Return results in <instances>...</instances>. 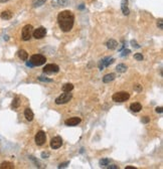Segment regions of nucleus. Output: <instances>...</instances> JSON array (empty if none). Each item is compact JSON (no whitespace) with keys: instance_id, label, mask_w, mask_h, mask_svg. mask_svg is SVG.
<instances>
[{"instance_id":"nucleus-22","label":"nucleus","mask_w":163,"mask_h":169,"mask_svg":"<svg viewBox=\"0 0 163 169\" xmlns=\"http://www.w3.org/2000/svg\"><path fill=\"white\" fill-rule=\"evenodd\" d=\"M73 89H74V85L73 84H66L62 86V91L64 92H70V91H73Z\"/></svg>"},{"instance_id":"nucleus-19","label":"nucleus","mask_w":163,"mask_h":169,"mask_svg":"<svg viewBox=\"0 0 163 169\" xmlns=\"http://www.w3.org/2000/svg\"><path fill=\"white\" fill-rule=\"evenodd\" d=\"M11 17H12V13L10 11H8V10L3 11L2 13H1V18H2V19L8 20V19H10Z\"/></svg>"},{"instance_id":"nucleus-17","label":"nucleus","mask_w":163,"mask_h":169,"mask_svg":"<svg viewBox=\"0 0 163 169\" xmlns=\"http://www.w3.org/2000/svg\"><path fill=\"white\" fill-rule=\"evenodd\" d=\"M17 54H18V58L21 60H27V58H28V53H27L25 50H23V49L19 50V51L17 52Z\"/></svg>"},{"instance_id":"nucleus-16","label":"nucleus","mask_w":163,"mask_h":169,"mask_svg":"<svg viewBox=\"0 0 163 169\" xmlns=\"http://www.w3.org/2000/svg\"><path fill=\"white\" fill-rule=\"evenodd\" d=\"M115 80V73H108L103 78V82L104 83H110L112 81Z\"/></svg>"},{"instance_id":"nucleus-27","label":"nucleus","mask_w":163,"mask_h":169,"mask_svg":"<svg viewBox=\"0 0 163 169\" xmlns=\"http://www.w3.org/2000/svg\"><path fill=\"white\" fill-rule=\"evenodd\" d=\"M38 80L39 81H42V82H48V83L52 82L51 79H47V78H43V77H38Z\"/></svg>"},{"instance_id":"nucleus-34","label":"nucleus","mask_w":163,"mask_h":169,"mask_svg":"<svg viewBox=\"0 0 163 169\" xmlns=\"http://www.w3.org/2000/svg\"><path fill=\"white\" fill-rule=\"evenodd\" d=\"M106 168H108V169H118L119 167H118L117 165H110V166H107Z\"/></svg>"},{"instance_id":"nucleus-15","label":"nucleus","mask_w":163,"mask_h":169,"mask_svg":"<svg viewBox=\"0 0 163 169\" xmlns=\"http://www.w3.org/2000/svg\"><path fill=\"white\" fill-rule=\"evenodd\" d=\"M106 45H107V48H109V49H115L117 48V45H118V42H117L115 39H109L107 41Z\"/></svg>"},{"instance_id":"nucleus-35","label":"nucleus","mask_w":163,"mask_h":169,"mask_svg":"<svg viewBox=\"0 0 163 169\" xmlns=\"http://www.w3.org/2000/svg\"><path fill=\"white\" fill-rule=\"evenodd\" d=\"M49 156V153H46V152H42V153H41V157H42V158H47V157Z\"/></svg>"},{"instance_id":"nucleus-3","label":"nucleus","mask_w":163,"mask_h":169,"mask_svg":"<svg viewBox=\"0 0 163 169\" xmlns=\"http://www.w3.org/2000/svg\"><path fill=\"white\" fill-rule=\"evenodd\" d=\"M47 61L46 57H43L42 54H33L30 59V62L33 64V67H39L44 64Z\"/></svg>"},{"instance_id":"nucleus-4","label":"nucleus","mask_w":163,"mask_h":169,"mask_svg":"<svg viewBox=\"0 0 163 169\" xmlns=\"http://www.w3.org/2000/svg\"><path fill=\"white\" fill-rule=\"evenodd\" d=\"M73 98V95L70 92H65L64 94H61L59 97L56 99V104L57 105H62V104H67L68 102H70Z\"/></svg>"},{"instance_id":"nucleus-30","label":"nucleus","mask_w":163,"mask_h":169,"mask_svg":"<svg viewBox=\"0 0 163 169\" xmlns=\"http://www.w3.org/2000/svg\"><path fill=\"white\" fill-rule=\"evenodd\" d=\"M131 44H132V46L135 48H139L140 45L136 42V40H131Z\"/></svg>"},{"instance_id":"nucleus-13","label":"nucleus","mask_w":163,"mask_h":169,"mask_svg":"<svg viewBox=\"0 0 163 169\" xmlns=\"http://www.w3.org/2000/svg\"><path fill=\"white\" fill-rule=\"evenodd\" d=\"M130 110L132 112H134V113H138V112H140L142 110V105L140 103H133L130 106Z\"/></svg>"},{"instance_id":"nucleus-12","label":"nucleus","mask_w":163,"mask_h":169,"mask_svg":"<svg viewBox=\"0 0 163 169\" xmlns=\"http://www.w3.org/2000/svg\"><path fill=\"white\" fill-rule=\"evenodd\" d=\"M121 9H122L123 14L129 15L130 10H129V7H128V0H122V3H121Z\"/></svg>"},{"instance_id":"nucleus-37","label":"nucleus","mask_w":163,"mask_h":169,"mask_svg":"<svg viewBox=\"0 0 163 169\" xmlns=\"http://www.w3.org/2000/svg\"><path fill=\"white\" fill-rule=\"evenodd\" d=\"M26 65L29 67V68H32V67H33V64H32L30 61H26Z\"/></svg>"},{"instance_id":"nucleus-20","label":"nucleus","mask_w":163,"mask_h":169,"mask_svg":"<svg viewBox=\"0 0 163 169\" xmlns=\"http://www.w3.org/2000/svg\"><path fill=\"white\" fill-rule=\"evenodd\" d=\"M116 70L118 72H125L127 71V65H125L124 63H120L117 65Z\"/></svg>"},{"instance_id":"nucleus-7","label":"nucleus","mask_w":163,"mask_h":169,"mask_svg":"<svg viewBox=\"0 0 163 169\" xmlns=\"http://www.w3.org/2000/svg\"><path fill=\"white\" fill-rule=\"evenodd\" d=\"M46 140H47V136H46V133L43 131H38L35 135V143L38 146H41L46 143Z\"/></svg>"},{"instance_id":"nucleus-10","label":"nucleus","mask_w":163,"mask_h":169,"mask_svg":"<svg viewBox=\"0 0 163 169\" xmlns=\"http://www.w3.org/2000/svg\"><path fill=\"white\" fill-rule=\"evenodd\" d=\"M114 59H112V58H105V59H103L102 60H100V62H99V69L101 70V71H103L104 70V68L106 67H109L110 64H112L113 62H114Z\"/></svg>"},{"instance_id":"nucleus-21","label":"nucleus","mask_w":163,"mask_h":169,"mask_svg":"<svg viewBox=\"0 0 163 169\" xmlns=\"http://www.w3.org/2000/svg\"><path fill=\"white\" fill-rule=\"evenodd\" d=\"M46 1L47 0H33V2H32V5H33V7H40V6H42L44 3H46Z\"/></svg>"},{"instance_id":"nucleus-14","label":"nucleus","mask_w":163,"mask_h":169,"mask_svg":"<svg viewBox=\"0 0 163 169\" xmlns=\"http://www.w3.org/2000/svg\"><path fill=\"white\" fill-rule=\"evenodd\" d=\"M24 116H25V118H26V120L27 121H32L33 120V117H34L33 112H32L29 108L25 109V111H24Z\"/></svg>"},{"instance_id":"nucleus-11","label":"nucleus","mask_w":163,"mask_h":169,"mask_svg":"<svg viewBox=\"0 0 163 169\" xmlns=\"http://www.w3.org/2000/svg\"><path fill=\"white\" fill-rule=\"evenodd\" d=\"M81 118H79V117H73V118H70V119L66 120L65 124L67 126H77L78 124L81 123Z\"/></svg>"},{"instance_id":"nucleus-2","label":"nucleus","mask_w":163,"mask_h":169,"mask_svg":"<svg viewBox=\"0 0 163 169\" xmlns=\"http://www.w3.org/2000/svg\"><path fill=\"white\" fill-rule=\"evenodd\" d=\"M129 98H130V95H129V93H127V92H118L116 94H114L113 97H112L113 101L116 102V103L126 102L127 100H129Z\"/></svg>"},{"instance_id":"nucleus-23","label":"nucleus","mask_w":163,"mask_h":169,"mask_svg":"<svg viewBox=\"0 0 163 169\" xmlns=\"http://www.w3.org/2000/svg\"><path fill=\"white\" fill-rule=\"evenodd\" d=\"M68 2V0H52V4H55V6H60L64 5Z\"/></svg>"},{"instance_id":"nucleus-33","label":"nucleus","mask_w":163,"mask_h":169,"mask_svg":"<svg viewBox=\"0 0 163 169\" xmlns=\"http://www.w3.org/2000/svg\"><path fill=\"white\" fill-rule=\"evenodd\" d=\"M149 121H150V119L148 117H143L142 118V123H145L146 124V123H149Z\"/></svg>"},{"instance_id":"nucleus-29","label":"nucleus","mask_w":163,"mask_h":169,"mask_svg":"<svg viewBox=\"0 0 163 169\" xmlns=\"http://www.w3.org/2000/svg\"><path fill=\"white\" fill-rule=\"evenodd\" d=\"M129 53H131V50H130V49H124V50L122 51L121 57H126V55H128Z\"/></svg>"},{"instance_id":"nucleus-18","label":"nucleus","mask_w":163,"mask_h":169,"mask_svg":"<svg viewBox=\"0 0 163 169\" xmlns=\"http://www.w3.org/2000/svg\"><path fill=\"white\" fill-rule=\"evenodd\" d=\"M0 168L1 169H13L14 168V164L10 163V162H3L1 165H0Z\"/></svg>"},{"instance_id":"nucleus-32","label":"nucleus","mask_w":163,"mask_h":169,"mask_svg":"<svg viewBox=\"0 0 163 169\" xmlns=\"http://www.w3.org/2000/svg\"><path fill=\"white\" fill-rule=\"evenodd\" d=\"M134 89H135L137 92H140V91H142V86H140V85H136V86H134Z\"/></svg>"},{"instance_id":"nucleus-6","label":"nucleus","mask_w":163,"mask_h":169,"mask_svg":"<svg viewBox=\"0 0 163 169\" xmlns=\"http://www.w3.org/2000/svg\"><path fill=\"white\" fill-rule=\"evenodd\" d=\"M59 71L58 65L55 64V63H48L43 68V72L47 73V74H51V73H57Z\"/></svg>"},{"instance_id":"nucleus-31","label":"nucleus","mask_w":163,"mask_h":169,"mask_svg":"<svg viewBox=\"0 0 163 169\" xmlns=\"http://www.w3.org/2000/svg\"><path fill=\"white\" fill-rule=\"evenodd\" d=\"M157 26L159 27V29H163V21L162 19H159L157 22Z\"/></svg>"},{"instance_id":"nucleus-1","label":"nucleus","mask_w":163,"mask_h":169,"mask_svg":"<svg viewBox=\"0 0 163 169\" xmlns=\"http://www.w3.org/2000/svg\"><path fill=\"white\" fill-rule=\"evenodd\" d=\"M58 22L60 29L64 32L70 31L75 22V16L73 12H70V10H64L59 12L58 15Z\"/></svg>"},{"instance_id":"nucleus-26","label":"nucleus","mask_w":163,"mask_h":169,"mask_svg":"<svg viewBox=\"0 0 163 169\" xmlns=\"http://www.w3.org/2000/svg\"><path fill=\"white\" fill-rule=\"evenodd\" d=\"M134 59L136 60H142L144 58H143L142 53H135V54H134Z\"/></svg>"},{"instance_id":"nucleus-5","label":"nucleus","mask_w":163,"mask_h":169,"mask_svg":"<svg viewBox=\"0 0 163 169\" xmlns=\"http://www.w3.org/2000/svg\"><path fill=\"white\" fill-rule=\"evenodd\" d=\"M32 32H33V27L32 25L30 24H26L22 28V39L23 40H29L31 38V35H32Z\"/></svg>"},{"instance_id":"nucleus-9","label":"nucleus","mask_w":163,"mask_h":169,"mask_svg":"<svg viewBox=\"0 0 163 169\" xmlns=\"http://www.w3.org/2000/svg\"><path fill=\"white\" fill-rule=\"evenodd\" d=\"M62 145V139L60 136H56L50 141V147L52 149H58Z\"/></svg>"},{"instance_id":"nucleus-39","label":"nucleus","mask_w":163,"mask_h":169,"mask_svg":"<svg viewBox=\"0 0 163 169\" xmlns=\"http://www.w3.org/2000/svg\"><path fill=\"white\" fill-rule=\"evenodd\" d=\"M4 1H7V0H0V2H4Z\"/></svg>"},{"instance_id":"nucleus-38","label":"nucleus","mask_w":163,"mask_h":169,"mask_svg":"<svg viewBox=\"0 0 163 169\" xmlns=\"http://www.w3.org/2000/svg\"><path fill=\"white\" fill-rule=\"evenodd\" d=\"M125 169H136V167H134V166H126Z\"/></svg>"},{"instance_id":"nucleus-25","label":"nucleus","mask_w":163,"mask_h":169,"mask_svg":"<svg viewBox=\"0 0 163 169\" xmlns=\"http://www.w3.org/2000/svg\"><path fill=\"white\" fill-rule=\"evenodd\" d=\"M109 163H110V160H109L108 158H104V159L100 160V164H101L102 166H107Z\"/></svg>"},{"instance_id":"nucleus-28","label":"nucleus","mask_w":163,"mask_h":169,"mask_svg":"<svg viewBox=\"0 0 163 169\" xmlns=\"http://www.w3.org/2000/svg\"><path fill=\"white\" fill-rule=\"evenodd\" d=\"M69 164H70V161H67V162H65V163H60V164L58 165V168H66Z\"/></svg>"},{"instance_id":"nucleus-8","label":"nucleus","mask_w":163,"mask_h":169,"mask_svg":"<svg viewBox=\"0 0 163 169\" xmlns=\"http://www.w3.org/2000/svg\"><path fill=\"white\" fill-rule=\"evenodd\" d=\"M47 34V29L44 28V27H42V26H40V27H38L37 29H35L33 30V32H32V35L34 38L36 39H41V38H43L44 36Z\"/></svg>"},{"instance_id":"nucleus-36","label":"nucleus","mask_w":163,"mask_h":169,"mask_svg":"<svg viewBox=\"0 0 163 169\" xmlns=\"http://www.w3.org/2000/svg\"><path fill=\"white\" fill-rule=\"evenodd\" d=\"M162 110H163L162 107H157V108H156V112H157V113H162L163 112Z\"/></svg>"},{"instance_id":"nucleus-24","label":"nucleus","mask_w":163,"mask_h":169,"mask_svg":"<svg viewBox=\"0 0 163 169\" xmlns=\"http://www.w3.org/2000/svg\"><path fill=\"white\" fill-rule=\"evenodd\" d=\"M19 105H20V100H19L18 97H16V98L13 100V102H12V107L14 109H16L19 107Z\"/></svg>"}]
</instances>
